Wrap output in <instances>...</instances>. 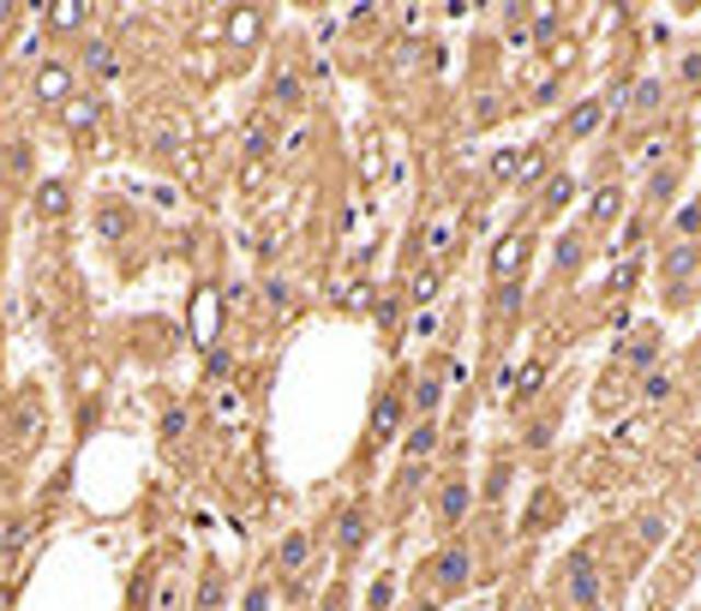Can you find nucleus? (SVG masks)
Returning a JSON list of instances; mask_svg holds the SVG:
<instances>
[{
  "instance_id": "1",
  "label": "nucleus",
  "mask_w": 701,
  "mask_h": 611,
  "mask_svg": "<svg viewBox=\"0 0 701 611\" xmlns=\"http://www.w3.org/2000/svg\"><path fill=\"white\" fill-rule=\"evenodd\" d=\"M654 276H659V306L666 312H690L701 295V246L696 240H666L654 258Z\"/></svg>"
},
{
  "instance_id": "2",
  "label": "nucleus",
  "mask_w": 701,
  "mask_h": 611,
  "mask_svg": "<svg viewBox=\"0 0 701 611\" xmlns=\"http://www.w3.org/2000/svg\"><path fill=\"white\" fill-rule=\"evenodd\" d=\"M420 581H426V593L432 600H462L468 588H474V552H468L462 540H450V545H438V552L426 557V569H420Z\"/></svg>"
},
{
  "instance_id": "3",
  "label": "nucleus",
  "mask_w": 701,
  "mask_h": 611,
  "mask_svg": "<svg viewBox=\"0 0 701 611\" xmlns=\"http://www.w3.org/2000/svg\"><path fill=\"white\" fill-rule=\"evenodd\" d=\"M659 360H666V324H635V330H623V342H618V366L623 372H635V378H647V372H659Z\"/></svg>"
},
{
  "instance_id": "4",
  "label": "nucleus",
  "mask_w": 701,
  "mask_h": 611,
  "mask_svg": "<svg viewBox=\"0 0 701 611\" xmlns=\"http://www.w3.org/2000/svg\"><path fill=\"white\" fill-rule=\"evenodd\" d=\"M630 193H623L618 181H600L588 193V204H582V228H588V234H618L623 222H630Z\"/></svg>"
},
{
  "instance_id": "5",
  "label": "nucleus",
  "mask_w": 701,
  "mask_h": 611,
  "mask_svg": "<svg viewBox=\"0 0 701 611\" xmlns=\"http://www.w3.org/2000/svg\"><path fill=\"white\" fill-rule=\"evenodd\" d=\"M474 504H480V486L468 480V468H456V474H444L438 486H432V516H438V528H462Z\"/></svg>"
},
{
  "instance_id": "6",
  "label": "nucleus",
  "mask_w": 701,
  "mask_h": 611,
  "mask_svg": "<svg viewBox=\"0 0 701 611\" xmlns=\"http://www.w3.org/2000/svg\"><path fill=\"white\" fill-rule=\"evenodd\" d=\"M564 600L582 611H600V557H594V545H576L564 557Z\"/></svg>"
},
{
  "instance_id": "7",
  "label": "nucleus",
  "mask_w": 701,
  "mask_h": 611,
  "mask_svg": "<svg viewBox=\"0 0 701 611\" xmlns=\"http://www.w3.org/2000/svg\"><path fill=\"white\" fill-rule=\"evenodd\" d=\"M462 378V366H450V360H432V366H420V378H414V396H407V407H414V419H438V407L444 396H450V384Z\"/></svg>"
},
{
  "instance_id": "8",
  "label": "nucleus",
  "mask_w": 701,
  "mask_h": 611,
  "mask_svg": "<svg viewBox=\"0 0 701 611\" xmlns=\"http://www.w3.org/2000/svg\"><path fill=\"white\" fill-rule=\"evenodd\" d=\"M31 96L43 102V108H67L72 96H79V60H43L36 67V79H31Z\"/></svg>"
},
{
  "instance_id": "9",
  "label": "nucleus",
  "mask_w": 701,
  "mask_h": 611,
  "mask_svg": "<svg viewBox=\"0 0 701 611\" xmlns=\"http://www.w3.org/2000/svg\"><path fill=\"white\" fill-rule=\"evenodd\" d=\"M528 252H533V234H528V228H509V234L492 240V252H486V276H492V288L516 283L521 264H528Z\"/></svg>"
},
{
  "instance_id": "10",
  "label": "nucleus",
  "mask_w": 701,
  "mask_h": 611,
  "mask_svg": "<svg viewBox=\"0 0 701 611\" xmlns=\"http://www.w3.org/2000/svg\"><path fill=\"white\" fill-rule=\"evenodd\" d=\"M402 426H407V402H402L397 384H384V390H378V407H372V426H366V450H384V443H397Z\"/></svg>"
},
{
  "instance_id": "11",
  "label": "nucleus",
  "mask_w": 701,
  "mask_h": 611,
  "mask_svg": "<svg viewBox=\"0 0 701 611\" xmlns=\"http://www.w3.org/2000/svg\"><path fill=\"white\" fill-rule=\"evenodd\" d=\"M366 540H372V504L366 498H348L342 504V516H336V557H360L366 552Z\"/></svg>"
},
{
  "instance_id": "12",
  "label": "nucleus",
  "mask_w": 701,
  "mask_h": 611,
  "mask_svg": "<svg viewBox=\"0 0 701 611\" xmlns=\"http://www.w3.org/2000/svg\"><path fill=\"white\" fill-rule=\"evenodd\" d=\"M588 240H594V234H588L582 222H576V228H564V234L552 240V276H558V283H576V276L588 270V258H594Z\"/></svg>"
},
{
  "instance_id": "13",
  "label": "nucleus",
  "mask_w": 701,
  "mask_h": 611,
  "mask_svg": "<svg viewBox=\"0 0 701 611\" xmlns=\"http://www.w3.org/2000/svg\"><path fill=\"white\" fill-rule=\"evenodd\" d=\"M618 108L630 114V120H659V114H666V79H654V72H642V79H635L630 91L618 96Z\"/></svg>"
},
{
  "instance_id": "14",
  "label": "nucleus",
  "mask_w": 701,
  "mask_h": 611,
  "mask_svg": "<svg viewBox=\"0 0 701 611\" xmlns=\"http://www.w3.org/2000/svg\"><path fill=\"white\" fill-rule=\"evenodd\" d=\"M79 67L91 72L96 84H114V79H120V48H114L108 36H84V43H79Z\"/></svg>"
},
{
  "instance_id": "15",
  "label": "nucleus",
  "mask_w": 701,
  "mask_h": 611,
  "mask_svg": "<svg viewBox=\"0 0 701 611\" xmlns=\"http://www.w3.org/2000/svg\"><path fill=\"white\" fill-rule=\"evenodd\" d=\"M444 450V419H414L402 431V462H432Z\"/></svg>"
},
{
  "instance_id": "16",
  "label": "nucleus",
  "mask_w": 701,
  "mask_h": 611,
  "mask_svg": "<svg viewBox=\"0 0 701 611\" xmlns=\"http://www.w3.org/2000/svg\"><path fill=\"white\" fill-rule=\"evenodd\" d=\"M222 36H228L234 48H252L258 36H271V12H264V7H240V12H228V19H222Z\"/></svg>"
},
{
  "instance_id": "17",
  "label": "nucleus",
  "mask_w": 701,
  "mask_h": 611,
  "mask_svg": "<svg viewBox=\"0 0 701 611\" xmlns=\"http://www.w3.org/2000/svg\"><path fill=\"white\" fill-rule=\"evenodd\" d=\"M264 96H271L276 114H300V108H306V79H300L295 67H276L271 84H264Z\"/></svg>"
},
{
  "instance_id": "18",
  "label": "nucleus",
  "mask_w": 701,
  "mask_h": 611,
  "mask_svg": "<svg viewBox=\"0 0 701 611\" xmlns=\"http://www.w3.org/2000/svg\"><path fill=\"white\" fill-rule=\"evenodd\" d=\"M606 108H611L606 96H582L576 108L564 114V126H558V132H564L570 145H576V138H594V132H600V120H606Z\"/></svg>"
},
{
  "instance_id": "19",
  "label": "nucleus",
  "mask_w": 701,
  "mask_h": 611,
  "mask_svg": "<svg viewBox=\"0 0 701 611\" xmlns=\"http://www.w3.org/2000/svg\"><path fill=\"white\" fill-rule=\"evenodd\" d=\"M67 210H72V181H43L31 193V216H36V222H60Z\"/></svg>"
},
{
  "instance_id": "20",
  "label": "nucleus",
  "mask_w": 701,
  "mask_h": 611,
  "mask_svg": "<svg viewBox=\"0 0 701 611\" xmlns=\"http://www.w3.org/2000/svg\"><path fill=\"white\" fill-rule=\"evenodd\" d=\"M138 228V216H133V204L126 198H102V210H96V234L108 240V246H120L126 234Z\"/></svg>"
},
{
  "instance_id": "21",
  "label": "nucleus",
  "mask_w": 701,
  "mask_h": 611,
  "mask_svg": "<svg viewBox=\"0 0 701 611\" xmlns=\"http://www.w3.org/2000/svg\"><path fill=\"white\" fill-rule=\"evenodd\" d=\"M312 533H306V528H295V533H288V540L283 545H276V576H300V569L306 564H312Z\"/></svg>"
},
{
  "instance_id": "22",
  "label": "nucleus",
  "mask_w": 701,
  "mask_h": 611,
  "mask_svg": "<svg viewBox=\"0 0 701 611\" xmlns=\"http://www.w3.org/2000/svg\"><path fill=\"white\" fill-rule=\"evenodd\" d=\"M570 204H576V174H552V181L540 186V222H558Z\"/></svg>"
},
{
  "instance_id": "23",
  "label": "nucleus",
  "mask_w": 701,
  "mask_h": 611,
  "mask_svg": "<svg viewBox=\"0 0 701 611\" xmlns=\"http://www.w3.org/2000/svg\"><path fill=\"white\" fill-rule=\"evenodd\" d=\"M666 228H671V240H696L701 246V193H683L678 210L666 216Z\"/></svg>"
},
{
  "instance_id": "24",
  "label": "nucleus",
  "mask_w": 701,
  "mask_h": 611,
  "mask_svg": "<svg viewBox=\"0 0 701 611\" xmlns=\"http://www.w3.org/2000/svg\"><path fill=\"white\" fill-rule=\"evenodd\" d=\"M509 480H516V462H509V456H498V462L486 468V486H480V504H492V509H498V504L509 498Z\"/></svg>"
},
{
  "instance_id": "25",
  "label": "nucleus",
  "mask_w": 701,
  "mask_h": 611,
  "mask_svg": "<svg viewBox=\"0 0 701 611\" xmlns=\"http://www.w3.org/2000/svg\"><path fill=\"white\" fill-rule=\"evenodd\" d=\"M426 480H432V462H402V468H397V504L407 509L420 492H426Z\"/></svg>"
},
{
  "instance_id": "26",
  "label": "nucleus",
  "mask_w": 701,
  "mask_h": 611,
  "mask_svg": "<svg viewBox=\"0 0 701 611\" xmlns=\"http://www.w3.org/2000/svg\"><path fill=\"white\" fill-rule=\"evenodd\" d=\"M671 396H678L671 372H647L642 384H635V402H642V407H671Z\"/></svg>"
},
{
  "instance_id": "27",
  "label": "nucleus",
  "mask_w": 701,
  "mask_h": 611,
  "mask_svg": "<svg viewBox=\"0 0 701 611\" xmlns=\"http://www.w3.org/2000/svg\"><path fill=\"white\" fill-rule=\"evenodd\" d=\"M228 606V576L222 569H204V581H198V600H193V611H222Z\"/></svg>"
},
{
  "instance_id": "28",
  "label": "nucleus",
  "mask_w": 701,
  "mask_h": 611,
  "mask_svg": "<svg viewBox=\"0 0 701 611\" xmlns=\"http://www.w3.org/2000/svg\"><path fill=\"white\" fill-rule=\"evenodd\" d=\"M60 114H67V126H72V132H91V126H96V114H102V102H96L91 91H79V96H72Z\"/></svg>"
},
{
  "instance_id": "29",
  "label": "nucleus",
  "mask_w": 701,
  "mask_h": 611,
  "mask_svg": "<svg viewBox=\"0 0 701 611\" xmlns=\"http://www.w3.org/2000/svg\"><path fill=\"white\" fill-rule=\"evenodd\" d=\"M271 150H276V120L258 114V120L246 126V157H271Z\"/></svg>"
},
{
  "instance_id": "30",
  "label": "nucleus",
  "mask_w": 701,
  "mask_h": 611,
  "mask_svg": "<svg viewBox=\"0 0 701 611\" xmlns=\"http://www.w3.org/2000/svg\"><path fill=\"white\" fill-rule=\"evenodd\" d=\"M678 91L701 96V48H683V55H678Z\"/></svg>"
},
{
  "instance_id": "31",
  "label": "nucleus",
  "mask_w": 701,
  "mask_h": 611,
  "mask_svg": "<svg viewBox=\"0 0 701 611\" xmlns=\"http://www.w3.org/2000/svg\"><path fill=\"white\" fill-rule=\"evenodd\" d=\"M623 402H630V396H623L618 378H600V384H594V414H618Z\"/></svg>"
},
{
  "instance_id": "32",
  "label": "nucleus",
  "mask_w": 701,
  "mask_h": 611,
  "mask_svg": "<svg viewBox=\"0 0 701 611\" xmlns=\"http://www.w3.org/2000/svg\"><path fill=\"white\" fill-rule=\"evenodd\" d=\"M84 24H91V12H84V7H55V12H48V31H84Z\"/></svg>"
},
{
  "instance_id": "33",
  "label": "nucleus",
  "mask_w": 701,
  "mask_h": 611,
  "mask_svg": "<svg viewBox=\"0 0 701 611\" xmlns=\"http://www.w3.org/2000/svg\"><path fill=\"white\" fill-rule=\"evenodd\" d=\"M407 300H414V306H432V300H438V270H420L414 283H407Z\"/></svg>"
},
{
  "instance_id": "34",
  "label": "nucleus",
  "mask_w": 701,
  "mask_h": 611,
  "mask_svg": "<svg viewBox=\"0 0 701 611\" xmlns=\"http://www.w3.org/2000/svg\"><path fill=\"white\" fill-rule=\"evenodd\" d=\"M271 600H276V581L258 576V581L246 588V606H240V611H271Z\"/></svg>"
},
{
  "instance_id": "35",
  "label": "nucleus",
  "mask_w": 701,
  "mask_h": 611,
  "mask_svg": "<svg viewBox=\"0 0 701 611\" xmlns=\"http://www.w3.org/2000/svg\"><path fill=\"white\" fill-rule=\"evenodd\" d=\"M635 528H642V540H647V545H659V540H666V528H671V516H666V509H647V516L635 521Z\"/></svg>"
},
{
  "instance_id": "36",
  "label": "nucleus",
  "mask_w": 701,
  "mask_h": 611,
  "mask_svg": "<svg viewBox=\"0 0 701 611\" xmlns=\"http://www.w3.org/2000/svg\"><path fill=\"white\" fill-rule=\"evenodd\" d=\"M540 174H545V145H528V150H521L516 181H540Z\"/></svg>"
},
{
  "instance_id": "37",
  "label": "nucleus",
  "mask_w": 701,
  "mask_h": 611,
  "mask_svg": "<svg viewBox=\"0 0 701 611\" xmlns=\"http://www.w3.org/2000/svg\"><path fill=\"white\" fill-rule=\"evenodd\" d=\"M288 300H295L288 276H271V283H264V306H271V312H288Z\"/></svg>"
},
{
  "instance_id": "38",
  "label": "nucleus",
  "mask_w": 701,
  "mask_h": 611,
  "mask_svg": "<svg viewBox=\"0 0 701 611\" xmlns=\"http://www.w3.org/2000/svg\"><path fill=\"white\" fill-rule=\"evenodd\" d=\"M540 384H545V366L533 360V366H521V378H516V396L528 402V396H540Z\"/></svg>"
},
{
  "instance_id": "39",
  "label": "nucleus",
  "mask_w": 701,
  "mask_h": 611,
  "mask_svg": "<svg viewBox=\"0 0 701 611\" xmlns=\"http://www.w3.org/2000/svg\"><path fill=\"white\" fill-rule=\"evenodd\" d=\"M150 150H157V157H181V126H162V132H150Z\"/></svg>"
},
{
  "instance_id": "40",
  "label": "nucleus",
  "mask_w": 701,
  "mask_h": 611,
  "mask_svg": "<svg viewBox=\"0 0 701 611\" xmlns=\"http://www.w3.org/2000/svg\"><path fill=\"white\" fill-rule=\"evenodd\" d=\"M450 234H456V228H450V216H438V222L426 228V252H444V246H450Z\"/></svg>"
},
{
  "instance_id": "41",
  "label": "nucleus",
  "mask_w": 701,
  "mask_h": 611,
  "mask_svg": "<svg viewBox=\"0 0 701 611\" xmlns=\"http://www.w3.org/2000/svg\"><path fill=\"white\" fill-rule=\"evenodd\" d=\"M318 611H348V581H330L324 588V606Z\"/></svg>"
},
{
  "instance_id": "42",
  "label": "nucleus",
  "mask_w": 701,
  "mask_h": 611,
  "mask_svg": "<svg viewBox=\"0 0 701 611\" xmlns=\"http://www.w3.org/2000/svg\"><path fill=\"white\" fill-rule=\"evenodd\" d=\"M683 372H690V390H701V336L690 342V354H683Z\"/></svg>"
},
{
  "instance_id": "43",
  "label": "nucleus",
  "mask_w": 701,
  "mask_h": 611,
  "mask_svg": "<svg viewBox=\"0 0 701 611\" xmlns=\"http://www.w3.org/2000/svg\"><path fill=\"white\" fill-rule=\"evenodd\" d=\"M24 150H31V145H7V174H12V181L31 169V157H24Z\"/></svg>"
},
{
  "instance_id": "44",
  "label": "nucleus",
  "mask_w": 701,
  "mask_h": 611,
  "mask_svg": "<svg viewBox=\"0 0 701 611\" xmlns=\"http://www.w3.org/2000/svg\"><path fill=\"white\" fill-rule=\"evenodd\" d=\"M186 431V407H169V414H162V438H181Z\"/></svg>"
},
{
  "instance_id": "45",
  "label": "nucleus",
  "mask_w": 701,
  "mask_h": 611,
  "mask_svg": "<svg viewBox=\"0 0 701 611\" xmlns=\"http://www.w3.org/2000/svg\"><path fill=\"white\" fill-rule=\"evenodd\" d=\"M516 611H545V600H516Z\"/></svg>"
}]
</instances>
